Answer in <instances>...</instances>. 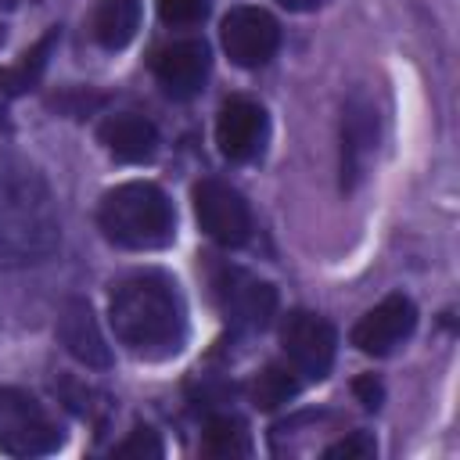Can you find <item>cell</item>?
Listing matches in <instances>:
<instances>
[{"mask_svg": "<svg viewBox=\"0 0 460 460\" xmlns=\"http://www.w3.org/2000/svg\"><path fill=\"white\" fill-rule=\"evenodd\" d=\"M108 320L115 338L144 359H169L187 341V302L176 280L158 270L119 280Z\"/></svg>", "mask_w": 460, "mask_h": 460, "instance_id": "obj_1", "label": "cell"}, {"mask_svg": "<svg viewBox=\"0 0 460 460\" xmlns=\"http://www.w3.org/2000/svg\"><path fill=\"white\" fill-rule=\"evenodd\" d=\"M61 226L47 180L32 162L0 147V266H36L58 248Z\"/></svg>", "mask_w": 460, "mask_h": 460, "instance_id": "obj_2", "label": "cell"}, {"mask_svg": "<svg viewBox=\"0 0 460 460\" xmlns=\"http://www.w3.org/2000/svg\"><path fill=\"white\" fill-rule=\"evenodd\" d=\"M97 219H101V230L108 234V241H115L122 248H137V252L165 248L176 234L172 201L165 198L162 187L144 183V180L108 190Z\"/></svg>", "mask_w": 460, "mask_h": 460, "instance_id": "obj_3", "label": "cell"}, {"mask_svg": "<svg viewBox=\"0 0 460 460\" xmlns=\"http://www.w3.org/2000/svg\"><path fill=\"white\" fill-rule=\"evenodd\" d=\"M65 442L43 402L22 388H0V449L11 456H43Z\"/></svg>", "mask_w": 460, "mask_h": 460, "instance_id": "obj_4", "label": "cell"}, {"mask_svg": "<svg viewBox=\"0 0 460 460\" xmlns=\"http://www.w3.org/2000/svg\"><path fill=\"white\" fill-rule=\"evenodd\" d=\"M280 341H284V352L291 359V370L309 377V381H323L334 367V349H338V334L334 327L316 316V313H305V309H295L288 320H284V331H280Z\"/></svg>", "mask_w": 460, "mask_h": 460, "instance_id": "obj_5", "label": "cell"}, {"mask_svg": "<svg viewBox=\"0 0 460 460\" xmlns=\"http://www.w3.org/2000/svg\"><path fill=\"white\" fill-rule=\"evenodd\" d=\"M194 212L201 230L219 244H241L252 230V212L241 190H234L223 180H201L194 187Z\"/></svg>", "mask_w": 460, "mask_h": 460, "instance_id": "obj_6", "label": "cell"}, {"mask_svg": "<svg viewBox=\"0 0 460 460\" xmlns=\"http://www.w3.org/2000/svg\"><path fill=\"white\" fill-rule=\"evenodd\" d=\"M223 47L234 65L259 68L280 47V25L262 7H234L223 18Z\"/></svg>", "mask_w": 460, "mask_h": 460, "instance_id": "obj_7", "label": "cell"}, {"mask_svg": "<svg viewBox=\"0 0 460 460\" xmlns=\"http://www.w3.org/2000/svg\"><path fill=\"white\" fill-rule=\"evenodd\" d=\"M216 298H219L226 320L241 331H262L277 309L273 284H266L244 270H223L216 277Z\"/></svg>", "mask_w": 460, "mask_h": 460, "instance_id": "obj_8", "label": "cell"}, {"mask_svg": "<svg viewBox=\"0 0 460 460\" xmlns=\"http://www.w3.org/2000/svg\"><path fill=\"white\" fill-rule=\"evenodd\" d=\"M270 137V119L262 111V104L248 101V97H234L219 108L216 119V144L223 151V158L230 162H252L255 155H262Z\"/></svg>", "mask_w": 460, "mask_h": 460, "instance_id": "obj_9", "label": "cell"}, {"mask_svg": "<svg viewBox=\"0 0 460 460\" xmlns=\"http://www.w3.org/2000/svg\"><path fill=\"white\" fill-rule=\"evenodd\" d=\"M417 327V309L406 295H388L370 313L359 316L352 327V345L367 356H388L395 345H402Z\"/></svg>", "mask_w": 460, "mask_h": 460, "instance_id": "obj_10", "label": "cell"}, {"mask_svg": "<svg viewBox=\"0 0 460 460\" xmlns=\"http://www.w3.org/2000/svg\"><path fill=\"white\" fill-rule=\"evenodd\" d=\"M151 68H155V79L162 83L165 93L172 97H194L205 79H208V68H212V58H208V47L205 40H172L165 47L155 50L151 58Z\"/></svg>", "mask_w": 460, "mask_h": 460, "instance_id": "obj_11", "label": "cell"}, {"mask_svg": "<svg viewBox=\"0 0 460 460\" xmlns=\"http://www.w3.org/2000/svg\"><path fill=\"white\" fill-rule=\"evenodd\" d=\"M58 338H61V345L79 363L97 367V370L111 367V349H108V341H104V334H101V327L93 320V309L83 298H68L61 305V313H58Z\"/></svg>", "mask_w": 460, "mask_h": 460, "instance_id": "obj_12", "label": "cell"}, {"mask_svg": "<svg viewBox=\"0 0 460 460\" xmlns=\"http://www.w3.org/2000/svg\"><path fill=\"white\" fill-rule=\"evenodd\" d=\"M101 144L119 158V162H147L158 151V129L151 119L137 115V111H119L108 115L97 129Z\"/></svg>", "mask_w": 460, "mask_h": 460, "instance_id": "obj_13", "label": "cell"}, {"mask_svg": "<svg viewBox=\"0 0 460 460\" xmlns=\"http://www.w3.org/2000/svg\"><path fill=\"white\" fill-rule=\"evenodd\" d=\"M374 140H377L374 108L363 101H352L345 108V122H341V183L345 187H352L363 176L367 158L374 151Z\"/></svg>", "mask_w": 460, "mask_h": 460, "instance_id": "obj_14", "label": "cell"}, {"mask_svg": "<svg viewBox=\"0 0 460 460\" xmlns=\"http://www.w3.org/2000/svg\"><path fill=\"white\" fill-rule=\"evenodd\" d=\"M140 25V0H101L93 14V36L108 50H122Z\"/></svg>", "mask_w": 460, "mask_h": 460, "instance_id": "obj_15", "label": "cell"}, {"mask_svg": "<svg viewBox=\"0 0 460 460\" xmlns=\"http://www.w3.org/2000/svg\"><path fill=\"white\" fill-rule=\"evenodd\" d=\"M201 449L205 456H216V460H234V456H248L252 453V438H248V428L223 413V417H212L205 424V435H201Z\"/></svg>", "mask_w": 460, "mask_h": 460, "instance_id": "obj_16", "label": "cell"}, {"mask_svg": "<svg viewBox=\"0 0 460 460\" xmlns=\"http://www.w3.org/2000/svg\"><path fill=\"white\" fill-rule=\"evenodd\" d=\"M54 40H58V32H47L32 50L22 54V61H18L14 68H4V72H0V104H7L11 97L25 93V90L40 79V72H43V65H47V54H50Z\"/></svg>", "mask_w": 460, "mask_h": 460, "instance_id": "obj_17", "label": "cell"}, {"mask_svg": "<svg viewBox=\"0 0 460 460\" xmlns=\"http://www.w3.org/2000/svg\"><path fill=\"white\" fill-rule=\"evenodd\" d=\"M295 395H298V377H295V370H288L280 363L262 367L255 374V381H252V402L259 410H277Z\"/></svg>", "mask_w": 460, "mask_h": 460, "instance_id": "obj_18", "label": "cell"}, {"mask_svg": "<svg viewBox=\"0 0 460 460\" xmlns=\"http://www.w3.org/2000/svg\"><path fill=\"white\" fill-rule=\"evenodd\" d=\"M158 18L172 29H190L208 18V0H158Z\"/></svg>", "mask_w": 460, "mask_h": 460, "instance_id": "obj_19", "label": "cell"}, {"mask_svg": "<svg viewBox=\"0 0 460 460\" xmlns=\"http://www.w3.org/2000/svg\"><path fill=\"white\" fill-rule=\"evenodd\" d=\"M374 453H377V446H374V438L367 431H352L341 442H334V446L323 449L327 460H370Z\"/></svg>", "mask_w": 460, "mask_h": 460, "instance_id": "obj_20", "label": "cell"}, {"mask_svg": "<svg viewBox=\"0 0 460 460\" xmlns=\"http://www.w3.org/2000/svg\"><path fill=\"white\" fill-rule=\"evenodd\" d=\"M115 456H126V460H155L162 456V442L151 428H137L122 446H115Z\"/></svg>", "mask_w": 460, "mask_h": 460, "instance_id": "obj_21", "label": "cell"}, {"mask_svg": "<svg viewBox=\"0 0 460 460\" xmlns=\"http://www.w3.org/2000/svg\"><path fill=\"white\" fill-rule=\"evenodd\" d=\"M356 395H359V402H363L367 410H377L381 399H385V392H381V385H377L374 377H359V381H356Z\"/></svg>", "mask_w": 460, "mask_h": 460, "instance_id": "obj_22", "label": "cell"}, {"mask_svg": "<svg viewBox=\"0 0 460 460\" xmlns=\"http://www.w3.org/2000/svg\"><path fill=\"white\" fill-rule=\"evenodd\" d=\"M280 7H288V11H316L323 0H277Z\"/></svg>", "mask_w": 460, "mask_h": 460, "instance_id": "obj_23", "label": "cell"}]
</instances>
